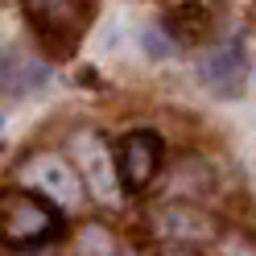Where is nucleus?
Returning <instances> with one entry per match:
<instances>
[{"instance_id":"f257e3e1","label":"nucleus","mask_w":256,"mask_h":256,"mask_svg":"<svg viewBox=\"0 0 256 256\" xmlns=\"http://www.w3.org/2000/svg\"><path fill=\"white\" fill-rule=\"evenodd\" d=\"M66 232L62 206L29 186H4L0 190V244L4 248H42Z\"/></svg>"},{"instance_id":"f03ea898","label":"nucleus","mask_w":256,"mask_h":256,"mask_svg":"<svg viewBox=\"0 0 256 256\" xmlns=\"http://www.w3.org/2000/svg\"><path fill=\"white\" fill-rule=\"evenodd\" d=\"M21 8L42 54H50L54 62H66L74 58L83 34L91 29L100 0H21Z\"/></svg>"},{"instance_id":"7ed1b4c3","label":"nucleus","mask_w":256,"mask_h":256,"mask_svg":"<svg viewBox=\"0 0 256 256\" xmlns=\"http://www.w3.org/2000/svg\"><path fill=\"white\" fill-rule=\"evenodd\" d=\"M112 162H116V174H120V186L128 194H140L157 182V174L166 166V140L153 132V128H132L116 140L112 149Z\"/></svg>"},{"instance_id":"20e7f679","label":"nucleus","mask_w":256,"mask_h":256,"mask_svg":"<svg viewBox=\"0 0 256 256\" xmlns=\"http://www.w3.org/2000/svg\"><path fill=\"white\" fill-rule=\"evenodd\" d=\"M198 74H202L206 91H215L219 100H236V95H244V83H248V50H244V42L215 46V50L202 58Z\"/></svg>"},{"instance_id":"39448f33","label":"nucleus","mask_w":256,"mask_h":256,"mask_svg":"<svg viewBox=\"0 0 256 256\" xmlns=\"http://www.w3.org/2000/svg\"><path fill=\"white\" fill-rule=\"evenodd\" d=\"M162 29L174 46H206L211 42V29H215V17L202 0H182V4L166 8Z\"/></svg>"},{"instance_id":"423d86ee","label":"nucleus","mask_w":256,"mask_h":256,"mask_svg":"<svg viewBox=\"0 0 256 256\" xmlns=\"http://www.w3.org/2000/svg\"><path fill=\"white\" fill-rule=\"evenodd\" d=\"M46 78H50V70H46L38 58H29L21 50L0 54V91L4 95H29V91L46 87Z\"/></svg>"},{"instance_id":"0eeeda50","label":"nucleus","mask_w":256,"mask_h":256,"mask_svg":"<svg viewBox=\"0 0 256 256\" xmlns=\"http://www.w3.org/2000/svg\"><path fill=\"white\" fill-rule=\"evenodd\" d=\"M162 256H194V252H186V248H170V252H162Z\"/></svg>"}]
</instances>
